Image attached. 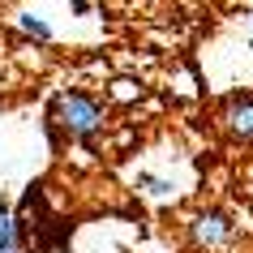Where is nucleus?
<instances>
[{"label":"nucleus","mask_w":253,"mask_h":253,"mask_svg":"<svg viewBox=\"0 0 253 253\" xmlns=\"http://www.w3.org/2000/svg\"><path fill=\"white\" fill-rule=\"evenodd\" d=\"M52 120L69 137L86 142V137H94L103 129V103L82 90H65V94H56V103H52Z\"/></svg>","instance_id":"nucleus-1"},{"label":"nucleus","mask_w":253,"mask_h":253,"mask_svg":"<svg viewBox=\"0 0 253 253\" xmlns=\"http://www.w3.org/2000/svg\"><path fill=\"white\" fill-rule=\"evenodd\" d=\"M249 26H253V13H249Z\"/></svg>","instance_id":"nucleus-7"},{"label":"nucleus","mask_w":253,"mask_h":253,"mask_svg":"<svg viewBox=\"0 0 253 253\" xmlns=\"http://www.w3.org/2000/svg\"><path fill=\"white\" fill-rule=\"evenodd\" d=\"M219 120H223V129H227L232 137H240V142H253V90L223 99V112H219Z\"/></svg>","instance_id":"nucleus-3"},{"label":"nucleus","mask_w":253,"mask_h":253,"mask_svg":"<svg viewBox=\"0 0 253 253\" xmlns=\"http://www.w3.org/2000/svg\"><path fill=\"white\" fill-rule=\"evenodd\" d=\"M0 253H22V245H17V227H13V214H9V202H0Z\"/></svg>","instance_id":"nucleus-4"},{"label":"nucleus","mask_w":253,"mask_h":253,"mask_svg":"<svg viewBox=\"0 0 253 253\" xmlns=\"http://www.w3.org/2000/svg\"><path fill=\"white\" fill-rule=\"evenodd\" d=\"M22 26H26L35 39H47V26H43V22H35V17H22Z\"/></svg>","instance_id":"nucleus-6"},{"label":"nucleus","mask_w":253,"mask_h":253,"mask_svg":"<svg viewBox=\"0 0 253 253\" xmlns=\"http://www.w3.org/2000/svg\"><path fill=\"white\" fill-rule=\"evenodd\" d=\"M137 189H146L150 198H168V193H172V180H163V176H150V172H137Z\"/></svg>","instance_id":"nucleus-5"},{"label":"nucleus","mask_w":253,"mask_h":253,"mask_svg":"<svg viewBox=\"0 0 253 253\" xmlns=\"http://www.w3.org/2000/svg\"><path fill=\"white\" fill-rule=\"evenodd\" d=\"M120 253H129V249H120Z\"/></svg>","instance_id":"nucleus-8"},{"label":"nucleus","mask_w":253,"mask_h":253,"mask_svg":"<svg viewBox=\"0 0 253 253\" xmlns=\"http://www.w3.org/2000/svg\"><path fill=\"white\" fill-rule=\"evenodd\" d=\"M189 236H193L198 249H227V245L236 240V223H232V214H223V211H202V214H193Z\"/></svg>","instance_id":"nucleus-2"}]
</instances>
